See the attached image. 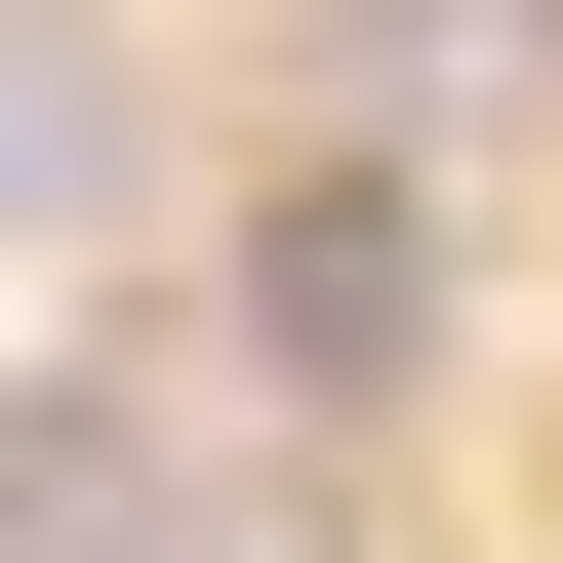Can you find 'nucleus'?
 <instances>
[{"instance_id": "f03ea898", "label": "nucleus", "mask_w": 563, "mask_h": 563, "mask_svg": "<svg viewBox=\"0 0 563 563\" xmlns=\"http://www.w3.org/2000/svg\"><path fill=\"white\" fill-rule=\"evenodd\" d=\"M41 201H121V81L81 41H0V242H41Z\"/></svg>"}, {"instance_id": "7ed1b4c3", "label": "nucleus", "mask_w": 563, "mask_h": 563, "mask_svg": "<svg viewBox=\"0 0 563 563\" xmlns=\"http://www.w3.org/2000/svg\"><path fill=\"white\" fill-rule=\"evenodd\" d=\"M81 563H242V523H81Z\"/></svg>"}, {"instance_id": "f257e3e1", "label": "nucleus", "mask_w": 563, "mask_h": 563, "mask_svg": "<svg viewBox=\"0 0 563 563\" xmlns=\"http://www.w3.org/2000/svg\"><path fill=\"white\" fill-rule=\"evenodd\" d=\"M242 363H282V402H402V363H443V201H402V162H322V201L242 242Z\"/></svg>"}]
</instances>
